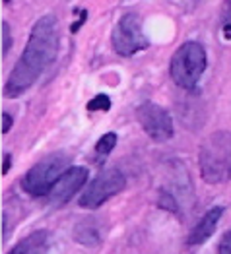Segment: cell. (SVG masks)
Wrapping results in <instances>:
<instances>
[{"instance_id": "6da1fadb", "label": "cell", "mask_w": 231, "mask_h": 254, "mask_svg": "<svg viewBox=\"0 0 231 254\" xmlns=\"http://www.w3.org/2000/svg\"><path fill=\"white\" fill-rule=\"evenodd\" d=\"M59 23L53 14H47L35 21L21 59L12 68L4 84V95L8 99L20 97L41 78V74L55 63L59 55Z\"/></svg>"}, {"instance_id": "7a4b0ae2", "label": "cell", "mask_w": 231, "mask_h": 254, "mask_svg": "<svg viewBox=\"0 0 231 254\" xmlns=\"http://www.w3.org/2000/svg\"><path fill=\"white\" fill-rule=\"evenodd\" d=\"M200 177L208 185H222L231 179V132L218 130L210 134L198 151Z\"/></svg>"}, {"instance_id": "3957f363", "label": "cell", "mask_w": 231, "mask_h": 254, "mask_svg": "<svg viewBox=\"0 0 231 254\" xmlns=\"http://www.w3.org/2000/svg\"><path fill=\"white\" fill-rule=\"evenodd\" d=\"M208 64L206 49L196 41L183 43L169 63V74L171 80L183 89H194Z\"/></svg>"}, {"instance_id": "277c9868", "label": "cell", "mask_w": 231, "mask_h": 254, "mask_svg": "<svg viewBox=\"0 0 231 254\" xmlns=\"http://www.w3.org/2000/svg\"><path fill=\"white\" fill-rule=\"evenodd\" d=\"M68 163H70V157L66 153H51V155L43 157L39 163H35L25 173V177L21 181L25 192L35 198L47 196L53 190V187L59 183V179L70 169Z\"/></svg>"}, {"instance_id": "5b68a950", "label": "cell", "mask_w": 231, "mask_h": 254, "mask_svg": "<svg viewBox=\"0 0 231 254\" xmlns=\"http://www.w3.org/2000/svg\"><path fill=\"white\" fill-rule=\"evenodd\" d=\"M111 41H113L115 51L121 57H132V55L146 51L150 47V41H148L144 27H142V21L136 14H125L117 21L113 35H111Z\"/></svg>"}, {"instance_id": "8992f818", "label": "cell", "mask_w": 231, "mask_h": 254, "mask_svg": "<svg viewBox=\"0 0 231 254\" xmlns=\"http://www.w3.org/2000/svg\"><path fill=\"white\" fill-rule=\"evenodd\" d=\"M126 187L125 175L119 169H105L101 171L89 187H85L84 194L80 196V208L85 210H95L101 204H105L109 198H113L115 194L123 190Z\"/></svg>"}, {"instance_id": "52a82bcc", "label": "cell", "mask_w": 231, "mask_h": 254, "mask_svg": "<svg viewBox=\"0 0 231 254\" xmlns=\"http://www.w3.org/2000/svg\"><path fill=\"white\" fill-rule=\"evenodd\" d=\"M136 117L140 127L144 128L148 136L155 142H167L173 138L175 128H173V121L169 117V113L163 107L155 105V103H142L136 109Z\"/></svg>"}, {"instance_id": "ba28073f", "label": "cell", "mask_w": 231, "mask_h": 254, "mask_svg": "<svg viewBox=\"0 0 231 254\" xmlns=\"http://www.w3.org/2000/svg\"><path fill=\"white\" fill-rule=\"evenodd\" d=\"M87 181V169L85 167H70L59 179V183L49 192L51 204L53 206H64L76 192L80 190Z\"/></svg>"}, {"instance_id": "9c48e42d", "label": "cell", "mask_w": 231, "mask_h": 254, "mask_svg": "<svg viewBox=\"0 0 231 254\" xmlns=\"http://www.w3.org/2000/svg\"><path fill=\"white\" fill-rule=\"evenodd\" d=\"M224 215V208L222 206H216V208H210L208 212L200 217V221L194 225V229L190 231L189 239H187V245L189 247H198V245H204L208 239H210L220 219Z\"/></svg>"}, {"instance_id": "30bf717a", "label": "cell", "mask_w": 231, "mask_h": 254, "mask_svg": "<svg viewBox=\"0 0 231 254\" xmlns=\"http://www.w3.org/2000/svg\"><path fill=\"white\" fill-rule=\"evenodd\" d=\"M8 254H49V233L35 231L27 235Z\"/></svg>"}, {"instance_id": "8fae6325", "label": "cell", "mask_w": 231, "mask_h": 254, "mask_svg": "<svg viewBox=\"0 0 231 254\" xmlns=\"http://www.w3.org/2000/svg\"><path fill=\"white\" fill-rule=\"evenodd\" d=\"M117 146V134H113V132H109L105 136H101V140L95 144V151L99 153V155H107V153H111V149Z\"/></svg>"}, {"instance_id": "7c38bea8", "label": "cell", "mask_w": 231, "mask_h": 254, "mask_svg": "<svg viewBox=\"0 0 231 254\" xmlns=\"http://www.w3.org/2000/svg\"><path fill=\"white\" fill-rule=\"evenodd\" d=\"M87 109H89V111H109V109H111V99H109V95H105V93L95 95V97L87 103Z\"/></svg>"}, {"instance_id": "4fadbf2b", "label": "cell", "mask_w": 231, "mask_h": 254, "mask_svg": "<svg viewBox=\"0 0 231 254\" xmlns=\"http://www.w3.org/2000/svg\"><path fill=\"white\" fill-rule=\"evenodd\" d=\"M222 31L226 39H231V0H226L224 6V18H222Z\"/></svg>"}, {"instance_id": "5bb4252c", "label": "cell", "mask_w": 231, "mask_h": 254, "mask_svg": "<svg viewBox=\"0 0 231 254\" xmlns=\"http://www.w3.org/2000/svg\"><path fill=\"white\" fill-rule=\"evenodd\" d=\"M0 29H2V57H6L12 49V33H10V25L6 21L2 23Z\"/></svg>"}, {"instance_id": "9a60e30c", "label": "cell", "mask_w": 231, "mask_h": 254, "mask_svg": "<svg viewBox=\"0 0 231 254\" xmlns=\"http://www.w3.org/2000/svg\"><path fill=\"white\" fill-rule=\"evenodd\" d=\"M218 253H220V254H231V231L224 233V237L220 239Z\"/></svg>"}, {"instance_id": "2e32d148", "label": "cell", "mask_w": 231, "mask_h": 254, "mask_svg": "<svg viewBox=\"0 0 231 254\" xmlns=\"http://www.w3.org/2000/svg\"><path fill=\"white\" fill-rule=\"evenodd\" d=\"M10 128H12V117L8 113H4L2 115V134H6Z\"/></svg>"}, {"instance_id": "e0dca14e", "label": "cell", "mask_w": 231, "mask_h": 254, "mask_svg": "<svg viewBox=\"0 0 231 254\" xmlns=\"http://www.w3.org/2000/svg\"><path fill=\"white\" fill-rule=\"evenodd\" d=\"M8 169H10V155L6 153V155H4V167H2V173H8Z\"/></svg>"}]
</instances>
